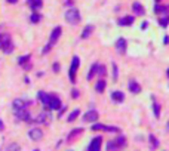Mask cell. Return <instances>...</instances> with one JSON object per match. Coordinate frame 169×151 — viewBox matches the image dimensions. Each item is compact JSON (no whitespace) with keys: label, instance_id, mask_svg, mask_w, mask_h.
Listing matches in <instances>:
<instances>
[{"label":"cell","instance_id":"8d00e7d4","mask_svg":"<svg viewBox=\"0 0 169 151\" xmlns=\"http://www.w3.org/2000/svg\"><path fill=\"white\" fill-rule=\"evenodd\" d=\"M163 42H165V45H169V36H166V37L163 39Z\"/></svg>","mask_w":169,"mask_h":151},{"label":"cell","instance_id":"ab89813d","mask_svg":"<svg viewBox=\"0 0 169 151\" xmlns=\"http://www.w3.org/2000/svg\"><path fill=\"white\" fill-rule=\"evenodd\" d=\"M166 129H169V121H168V124H166Z\"/></svg>","mask_w":169,"mask_h":151},{"label":"cell","instance_id":"5bb4252c","mask_svg":"<svg viewBox=\"0 0 169 151\" xmlns=\"http://www.w3.org/2000/svg\"><path fill=\"white\" fill-rule=\"evenodd\" d=\"M61 108V99L58 96H51V101H49V110H59Z\"/></svg>","mask_w":169,"mask_h":151},{"label":"cell","instance_id":"ffe728a7","mask_svg":"<svg viewBox=\"0 0 169 151\" xmlns=\"http://www.w3.org/2000/svg\"><path fill=\"white\" fill-rule=\"evenodd\" d=\"M94 31V25H86L83 28V33H82V39H88Z\"/></svg>","mask_w":169,"mask_h":151},{"label":"cell","instance_id":"6da1fadb","mask_svg":"<svg viewBox=\"0 0 169 151\" xmlns=\"http://www.w3.org/2000/svg\"><path fill=\"white\" fill-rule=\"evenodd\" d=\"M0 49H3L5 53H11L14 50V43L8 34H0Z\"/></svg>","mask_w":169,"mask_h":151},{"label":"cell","instance_id":"484cf974","mask_svg":"<svg viewBox=\"0 0 169 151\" xmlns=\"http://www.w3.org/2000/svg\"><path fill=\"white\" fill-rule=\"evenodd\" d=\"M79 114H80V110H74V111H73V113H71V114L68 116L67 120L70 121V123H71V121H74V120L77 118V116H79Z\"/></svg>","mask_w":169,"mask_h":151},{"label":"cell","instance_id":"277c9868","mask_svg":"<svg viewBox=\"0 0 169 151\" xmlns=\"http://www.w3.org/2000/svg\"><path fill=\"white\" fill-rule=\"evenodd\" d=\"M79 64H80L79 56H73V61H71V65H70V82L71 83L76 82V71L79 68Z\"/></svg>","mask_w":169,"mask_h":151},{"label":"cell","instance_id":"f35d334b","mask_svg":"<svg viewBox=\"0 0 169 151\" xmlns=\"http://www.w3.org/2000/svg\"><path fill=\"white\" fill-rule=\"evenodd\" d=\"M6 2H8V3H11V5H14V3H17L18 0H6Z\"/></svg>","mask_w":169,"mask_h":151},{"label":"cell","instance_id":"f546056e","mask_svg":"<svg viewBox=\"0 0 169 151\" xmlns=\"http://www.w3.org/2000/svg\"><path fill=\"white\" fill-rule=\"evenodd\" d=\"M40 15H39V14H36V12H34L33 15H31V18H30V21H31V22H33V24H37V22H39V21H40Z\"/></svg>","mask_w":169,"mask_h":151},{"label":"cell","instance_id":"9a60e30c","mask_svg":"<svg viewBox=\"0 0 169 151\" xmlns=\"http://www.w3.org/2000/svg\"><path fill=\"white\" fill-rule=\"evenodd\" d=\"M111 99L114 101V102H123L125 101V93L120 92V90H116V92L111 93Z\"/></svg>","mask_w":169,"mask_h":151},{"label":"cell","instance_id":"7402d4cb","mask_svg":"<svg viewBox=\"0 0 169 151\" xmlns=\"http://www.w3.org/2000/svg\"><path fill=\"white\" fill-rule=\"evenodd\" d=\"M82 132H83V129H74V131H71V132H70V135H68V139H67V141H68V142H71V141H73V139H74L77 135H80Z\"/></svg>","mask_w":169,"mask_h":151},{"label":"cell","instance_id":"7a4b0ae2","mask_svg":"<svg viewBox=\"0 0 169 151\" xmlns=\"http://www.w3.org/2000/svg\"><path fill=\"white\" fill-rule=\"evenodd\" d=\"M65 21L68 24H73V25H77L80 22V14L76 8H71L65 12Z\"/></svg>","mask_w":169,"mask_h":151},{"label":"cell","instance_id":"e0dca14e","mask_svg":"<svg viewBox=\"0 0 169 151\" xmlns=\"http://www.w3.org/2000/svg\"><path fill=\"white\" fill-rule=\"evenodd\" d=\"M132 11L135 12V15H144V12H145V9L142 8L141 3H134L132 5Z\"/></svg>","mask_w":169,"mask_h":151},{"label":"cell","instance_id":"cb8c5ba5","mask_svg":"<svg viewBox=\"0 0 169 151\" xmlns=\"http://www.w3.org/2000/svg\"><path fill=\"white\" fill-rule=\"evenodd\" d=\"M97 71H98V64H94V65L91 67L89 74H88V80H92V79H94V76L97 74Z\"/></svg>","mask_w":169,"mask_h":151},{"label":"cell","instance_id":"44dd1931","mask_svg":"<svg viewBox=\"0 0 169 151\" xmlns=\"http://www.w3.org/2000/svg\"><path fill=\"white\" fill-rule=\"evenodd\" d=\"M18 108H27V102L22 99H15L14 101V110H18Z\"/></svg>","mask_w":169,"mask_h":151},{"label":"cell","instance_id":"d6a6232c","mask_svg":"<svg viewBox=\"0 0 169 151\" xmlns=\"http://www.w3.org/2000/svg\"><path fill=\"white\" fill-rule=\"evenodd\" d=\"M113 80H117V65L113 62Z\"/></svg>","mask_w":169,"mask_h":151},{"label":"cell","instance_id":"2e32d148","mask_svg":"<svg viewBox=\"0 0 169 151\" xmlns=\"http://www.w3.org/2000/svg\"><path fill=\"white\" fill-rule=\"evenodd\" d=\"M27 2H28L30 8L33 9L34 12H36V11H39V9L42 8V5H43V2H42V0H27Z\"/></svg>","mask_w":169,"mask_h":151},{"label":"cell","instance_id":"83f0119b","mask_svg":"<svg viewBox=\"0 0 169 151\" xmlns=\"http://www.w3.org/2000/svg\"><path fill=\"white\" fill-rule=\"evenodd\" d=\"M150 142H151V148H157L159 147V141L156 139L154 135H150Z\"/></svg>","mask_w":169,"mask_h":151},{"label":"cell","instance_id":"3957f363","mask_svg":"<svg viewBox=\"0 0 169 151\" xmlns=\"http://www.w3.org/2000/svg\"><path fill=\"white\" fill-rule=\"evenodd\" d=\"M123 147H126V139H125V136H119L117 139L110 141V142L107 144V150H120V148H123Z\"/></svg>","mask_w":169,"mask_h":151},{"label":"cell","instance_id":"d4e9b609","mask_svg":"<svg viewBox=\"0 0 169 151\" xmlns=\"http://www.w3.org/2000/svg\"><path fill=\"white\" fill-rule=\"evenodd\" d=\"M154 12H156V14H163V12H166V14H168V6L156 5V6H154Z\"/></svg>","mask_w":169,"mask_h":151},{"label":"cell","instance_id":"8fae6325","mask_svg":"<svg viewBox=\"0 0 169 151\" xmlns=\"http://www.w3.org/2000/svg\"><path fill=\"white\" fill-rule=\"evenodd\" d=\"M116 50H117L120 55H125L126 53V40L125 39H117V42H116Z\"/></svg>","mask_w":169,"mask_h":151},{"label":"cell","instance_id":"9c48e42d","mask_svg":"<svg viewBox=\"0 0 169 151\" xmlns=\"http://www.w3.org/2000/svg\"><path fill=\"white\" fill-rule=\"evenodd\" d=\"M28 136H30L31 141H40V139L43 138V131L39 129V127H34V129H31V131L28 132Z\"/></svg>","mask_w":169,"mask_h":151},{"label":"cell","instance_id":"1f68e13d","mask_svg":"<svg viewBox=\"0 0 169 151\" xmlns=\"http://www.w3.org/2000/svg\"><path fill=\"white\" fill-rule=\"evenodd\" d=\"M97 74H100V76H104L105 74V67L104 65H98V71H97Z\"/></svg>","mask_w":169,"mask_h":151},{"label":"cell","instance_id":"4fadbf2b","mask_svg":"<svg viewBox=\"0 0 169 151\" xmlns=\"http://www.w3.org/2000/svg\"><path fill=\"white\" fill-rule=\"evenodd\" d=\"M36 123H43V124H49V121H51V116L48 114V113H40L39 116H37V118L34 120Z\"/></svg>","mask_w":169,"mask_h":151},{"label":"cell","instance_id":"d590c367","mask_svg":"<svg viewBox=\"0 0 169 151\" xmlns=\"http://www.w3.org/2000/svg\"><path fill=\"white\" fill-rule=\"evenodd\" d=\"M12 148H19V147H18L17 144H12V145H9V147H8V150H12Z\"/></svg>","mask_w":169,"mask_h":151},{"label":"cell","instance_id":"ba28073f","mask_svg":"<svg viewBox=\"0 0 169 151\" xmlns=\"http://www.w3.org/2000/svg\"><path fill=\"white\" fill-rule=\"evenodd\" d=\"M98 113L95 111V110H91V111H88V113H84L83 114V121H88V123H94V121H97L98 120Z\"/></svg>","mask_w":169,"mask_h":151},{"label":"cell","instance_id":"4dcf8cb0","mask_svg":"<svg viewBox=\"0 0 169 151\" xmlns=\"http://www.w3.org/2000/svg\"><path fill=\"white\" fill-rule=\"evenodd\" d=\"M28 59H30V55H27V56H22V58H19V61H18V62H19V65H24V64H25V62H27Z\"/></svg>","mask_w":169,"mask_h":151},{"label":"cell","instance_id":"60d3db41","mask_svg":"<svg viewBox=\"0 0 169 151\" xmlns=\"http://www.w3.org/2000/svg\"><path fill=\"white\" fill-rule=\"evenodd\" d=\"M168 79H169V68H168Z\"/></svg>","mask_w":169,"mask_h":151},{"label":"cell","instance_id":"52a82bcc","mask_svg":"<svg viewBox=\"0 0 169 151\" xmlns=\"http://www.w3.org/2000/svg\"><path fill=\"white\" fill-rule=\"evenodd\" d=\"M101 144H102V138L101 136H97L91 141V144L88 145V150L89 151H98L101 150Z\"/></svg>","mask_w":169,"mask_h":151},{"label":"cell","instance_id":"836d02e7","mask_svg":"<svg viewBox=\"0 0 169 151\" xmlns=\"http://www.w3.org/2000/svg\"><path fill=\"white\" fill-rule=\"evenodd\" d=\"M71 96H73V98H79V90H77V89H73Z\"/></svg>","mask_w":169,"mask_h":151},{"label":"cell","instance_id":"f1b7e54d","mask_svg":"<svg viewBox=\"0 0 169 151\" xmlns=\"http://www.w3.org/2000/svg\"><path fill=\"white\" fill-rule=\"evenodd\" d=\"M159 24H160L162 27H168V24H169V17H162L160 19H159Z\"/></svg>","mask_w":169,"mask_h":151},{"label":"cell","instance_id":"b9f144b4","mask_svg":"<svg viewBox=\"0 0 169 151\" xmlns=\"http://www.w3.org/2000/svg\"><path fill=\"white\" fill-rule=\"evenodd\" d=\"M156 2H160V0H156Z\"/></svg>","mask_w":169,"mask_h":151},{"label":"cell","instance_id":"74e56055","mask_svg":"<svg viewBox=\"0 0 169 151\" xmlns=\"http://www.w3.org/2000/svg\"><path fill=\"white\" fill-rule=\"evenodd\" d=\"M3 129H5V124H3V121L0 120V131H3Z\"/></svg>","mask_w":169,"mask_h":151},{"label":"cell","instance_id":"ac0fdd59","mask_svg":"<svg viewBox=\"0 0 169 151\" xmlns=\"http://www.w3.org/2000/svg\"><path fill=\"white\" fill-rule=\"evenodd\" d=\"M129 90H131L132 93H139V92H141V86L136 83L135 80H131V82H129Z\"/></svg>","mask_w":169,"mask_h":151},{"label":"cell","instance_id":"8992f818","mask_svg":"<svg viewBox=\"0 0 169 151\" xmlns=\"http://www.w3.org/2000/svg\"><path fill=\"white\" fill-rule=\"evenodd\" d=\"M92 131H102V132H119V127L116 126H105L101 123H95L92 126Z\"/></svg>","mask_w":169,"mask_h":151},{"label":"cell","instance_id":"d6986e66","mask_svg":"<svg viewBox=\"0 0 169 151\" xmlns=\"http://www.w3.org/2000/svg\"><path fill=\"white\" fill-rule=\"evenodd\" d=\"M119 25H131V24H134V17H125L122 18V19H119L117 21Z\"/></svg>","mask_w":169,"mask_h":151},{"label":"cell","instance_id":"e575fe53","mask_svg":"<svg viewBox=\"0 0 169 151\" xmlns=\"http://www.w3.org/2000/svg\"><path fill=\"white\" fill-rule=\"evenodd\" d=\"M53 71H55V73H58V71H59V64H58V62H55V64H53Z\"/></svg>","mask_w":169,"mask_h":151},{"label":"cell","instance_id":"603a6c76","mask_svg":"<svg viewBox=\"0 0 169 151\" xmlns=\"http://www.w3.org/2000/svg\"><path fill=\"white\" fill-rule=\"evenodd\" d=\"M104 89H105V80H102L101 79V80H98L97 84H95V90L101 93V92H104Z\"/></svg>","mask_w":169,"mask_h":151},{"label":"cell","instance_id":"5b68a950","mask_svg":"<svg viewBox=\"0 0 169 151\" xmlns=\"http://www.w3.org/2000/svg\"><path fill=\"white\" fill-rule=\"evenodd\" d=\"M14 113H15V116H17L19 120H22V121H30V120H31L30 113H28L27 108H18V110H14Z\"/></svg>","mask_w":169,"mask_h":151},{"label":"cell","instance_id":"7c38bea8","mask_svg":"<svg viewBox=\"0 0 169 151\" xmlns=\"http://www.w3.org/2000/svg\"><path fill=\"white\" fill-rule=\"evenodd\" d=\"M37 98L42 101V104L46 107V108H49V101H51V95H48V93H45L43 90H40L39 93H37Z\"/></svg>","mask_w":169,"mask_h":151},{"label":"cell","instance_id":"4316f807","mask_svg":"<svg viewBox=\"0 0 169 151\" xmlns=\"http://www.w3.org/2000/svg\"><path fill=\"white\" fill-rule=\"evenodd\" d=\"M153 111H154V116L156 117H160V107H159V104L156 101L153 102Z\"/></svg>","mask_w":169,"mask_h":151},{"label":"cell","instance_id":"30bf717a","mask_svg":"<svg viewBox=\"0 0 169 151\" xmlns=\"http://www.w3.org/2000/svg\"><path fill=\"white\" fill-rule=\"evenodd\" d=\"M61 27H55L53 28V31H52V34H51V39H49V45L51 46H53L56 42H58V39H59V36H61Z\"/></svg>","mask_w":169,"mask_h":151}]
</instances>
